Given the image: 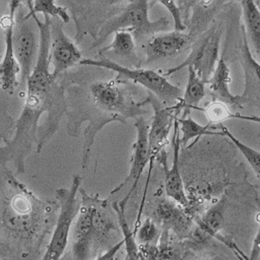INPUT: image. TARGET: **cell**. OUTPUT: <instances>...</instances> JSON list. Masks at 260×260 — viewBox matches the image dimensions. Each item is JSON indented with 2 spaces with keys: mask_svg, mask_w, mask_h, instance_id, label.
Returning a JSON list of instances; mask_svg holds the SVG:
<instances>
[{
  "mask_svg": "<svg viewBox=\"0 0 260 260\" xmlns=\"http://www.w3.org/2000/svg\"><path fill=\"white\" fill-rule=\"evenodd\" d=\"M223 4L222 1H193L186 32L194 42L206 31L213 15Z\"/></svg>",
  "mask_w": 260,
  "mask_h": 260,
  "instance_id": "20",
  "label": "cell"
},
{
  "mask_svg": "<svg viewBox=\"0 0 260 260\" xmlns=\"http://www.w3.org/2000/svg\"><path fill=\"white\" fill-rule=\"evenodd\" d=\"M145 104H149L153 110V116L148 128V145H149V174L152 164L157 159L158 155L168 143L169 134L174 128V124L181 112L175 104L174 106L165 107L152 93H148L144 100Z\"/></svg>",
  "mask_w": 260,
  "mask_h": 260,
  "instance_id": "10",
  "label": "cell"
},
{
  "mask_svg": "<svg viewBox=\"0 0 260 260\" xmlns=\"http://www.w3.org/2000/svg\"><path fill=\"white\" fill-rule=\"evenodd\" d=\"M156 3L165 6L169 12L172 14L174 19V30L176 31H186V24L183 17L182 9L177 1H157Z\"/></svg>",
  "mask_w": 260,
  "mask_h": 260,
  "instance_id": "31",
  "label": "cell"
},
{
  "mask_svg": "<svg viewBox=\"0 0 260 260\" xmlns=\"http://www.w3.org/2000/svg\"><path fill=\"white\" fill-rule=\"evenodd\" d=\"M25 17L32 18L39 29V52L35 67L25 83L26 90L49 94L52 92L56 81L50 71L52 20L49 16H45L44 20H41L37 14L29 13H26Z\"/></svg>",
  "mask_w": 260,
  "mask_h": 260,
  "instance_id": "8",
  "label": "cell"
},
{
  "mask_svg": "<svg viewBox=\"0 0 260 260\" xmlns=\"http://www.w3.org/2000/svg\"><path fill=\"white\" fill-rule=\"evenodd\" d=\"M80 207L71 229V251L74 260H94L109 248L113 233H119L117 215L108 199L88 195L79 188Z\"/></svg>",
  "mask_w": 260,
  "mask_h": 260,
  "instance_id": "2",
  "label": "cell"
},
{
  "mask_svg": "<svg viewBox=\"0 0 260 260\" xmlns=\"http://www.w3.org/2000/svg\"><path fill=\"white\" fill-rule=\"evenodd\" d=\"M162 231H173L177 235H184L190 228V218L180 205L170 200H161L157 203L153 218Z\"/></svg>",
  "mask_w": 260,
  "mask_h": 260,
  "instance_id": "18",
  "label": "cell"
},
{
  "mask_svg": "<svg viewBox=\"0 0 260 260\" xmlns=\"http://www.w3.org/2000/svg\"><path fill=\"white\" fill-rule=\"evenodd\" d=\"M194 41L186 31H166L152 36L145 46L146 63L155 62L165 58L173 57L187 48Z\"/></svg>",
  "mask_w": 260,
  "mask_h": 260,
  "instance_id": "16",
  "label": "cell"
},
{
  "mask_svg": "<svg viewBox=\"0 0 260 260\" xmlns=\"http://www.w3.org/2000/svg\"><path fill=\"white\" fill-rule=\"evenodd\" d=\"M136 39L134 35L129 30H117L114 32L113 41L107 47L102 48L100 51L101 56L105 54L115 55L120 58H127L135 61L136 56Z\"/></svg>",
  "mask_w": 260,
  "mask_h": 260,
  "instance_id": "24",
  "label": "cell"
},
{
  "mask_svg": "<svg viewBox=\"0 0 260 260\" xmlns=\"http://www.w3.org/2000/svg\"><path fill=\"white\" fill-rule=\"evenodd\" d=\"M79 64L83 66L101 67L116 72L117 75L123 79L131 80L134 83L145 87L159 102L162 103L177 104L183 96V90L180 87L171 83L165 75L151 69L125 67L106 57H101L100 59L83 58Z\"/></svg>",
  "mask_w": 260,
  "mask_h": 260,
  "instance_id": "5",
  "label": "cell"
},
{
  "mask_svg": "<svg viewBox=\"0 0 260 260\" xmlns=\"http://www.w3.org/2000/svg\"><path fill=\"white\" fill-rule=\"evenodd\" d=\"M63 22L54 18L52 21V39L50 60L53 67V77L56 80L59 75L82 60L81 51L75 42L69 39L63 30Z\"/></svg>",
  "mask_w": 260,
  "mask_h": 260,
  "instance_id": "14",
  "label": "cell"
},
{
  "mask_svg": "<svg viewBox=\"0 0 260 260\" xmlns=\"http://www.w3.org/2000/svg\"><path fill=\"white\" fill-rule=\"evenodd\" d=\"M9 4V13L0 17V26L4 31L5 49L0 61V88L3 91L12 93L18 85V76H20V67L15 59L12 36L15 24L16 12L19 6L22 5L20 1H11Z\"/></svg>",
  "mask_w": 260,
  "mask_h": 260,
  "instance_id": "12",
  "label": "cell"
},
{
  "mask_svg": "<svg viewBox=\"0 0 260 260\" xmlns=\"http://www.w3.org/2000/svg\"><path fill=\"white\" fill-rule=\"evenodd\" d=\"M220 128L225 136L232 140V142L236 145V147L241 151V153L244 155V157L247 159L251 168L253 169L257 179L260 181V151L248 146L247 144L240 141L237 137L233 135V133L222 124H220Z\"/></svg>",
  "mask_w": 260,
  "mask_h": 260,
  "instance_id": "28",
  "label": "cell"
},
{
  "mask_svg": "<svg viewBox=\"0 0 260 260\" xmlns=\"http://www.w3.org/2000/svg\"><path fill=\"white\" fill-rule=\"evenodd\" d=\"M160 232L152 218H145L136 231V240L138 245H154L157 244Z\"/></svg>",
  "mask_w": 260,
  "mask_h": 260,
  "instance_id": "29",
  "label": "cell"
},
{
  "mask_svg": "<svg viewBox=\"0 0 260 260\" xmlns=\"http://www.w3.org/2000/svg\"><path fill=\"white\" fill-rule=\"evenodd\" d=\"M80 184V176L75 175L69 189L60 188L56 190L60 210L52 238L41 260H60L63 256L68 245L73 222L80 207V201L77 198Z\"/></svg>",
  "mask_w": 260,
  "mask_h": 260,
  "instance_id": "6",
  "label": "cell"
},
{
  "mask_svg": "<svg viewBox=\"0 0 260 260\" xmlns=\"http://www.w3.org/2000/svg\"><path fill=\"white\" fill-rule=\"evenodd\" d=\"M247 258H248V257H247ZM247 258H246V259H245V260H247Z\"/></svg>",
  "mask_w": 260,
  "mask_h": 260,
  "instance_id": "35",
  "label": "cell"
},
{
  "mask_svg": "<svg viewBox=\"0 0 260 260\" xmlns=\"http://www.w3.org/2000/svg\"><path fill=\"white\" fill-rule=\"evenodd\" d=\"M225 210V200L220 199L212 205L199 220V230L206 236L216 237L223 223V214Z\"/></svg>",
  "mask_w": 260,
  "mask_h": 260,
  "instance_id": "26",
  "label": "cell"
},
{
  "mask_svg": "<svg viewBox=\"0 0 260 260\" xmlns=\"http://www.w3.org/2000/svg\"><path fill=\"white\" fill-rule=\"evenodd\" d=\"M203 111L205 112L209 120V123L211 124L220 123L221 121L230 118L232 114L226 108V105L220 102H214V101H212V103L207 105L206 108L203 109Z\"/></svg>",
  "mask_w": 260,
  "mask_h": 260,
  "instance_id": "30",
  "label": "cell"
},
{
  "mask_svg": "<svg viewBox=\"0 0 260 260\" xmlns=\"http://www.w3.org/2000/svg\"><path fill=\"white\" fill-rule=\"evenodd\" d=\"M123 245H124V241L122 239L118 243H116L113 246H111V248H109L107 251H105L103 254H101L94 260H114L116 254L119 252V250L121 249V247Z\"/></svg>",
  "mask_w": 260,
  "mask_h": 260,
  "instance_id": "32",
  "label": "cell"
},
{
  "mask_svg": "<svg viewBox=\"0 0 260 260\" xmlns=\"http://www.w3.org/2000/svg\"><path fill=\"white\" fill-rule=\"evenodd\" d=\"M12 46L15 59L20 67V82L25 84L37 61L39 41L28 18L23 13L15 17Z\"/></svg>",
  "mask_w": 260,
  "mask_h": 260,
  "instance_id": "11",
  "label": "cell"
},
{
  "mask_svg": "<svg viewBox=\"0 0 260 260\" xmlns=\"http://www.w3.org/2000/svg\"><path fill=\"white\" fill-rule=\"evenodd\" d=\"M149 2L145 0L127 1L123 7L113 15L102 26L91 48L102 45L110 35L117 30H129L135 39L143 37H152L154 35L166 32L170 28L169 19L164 16L157 20H150L148 16Z\"/></svg>",
  "mask_w": 260,
  "mask_h": 260,
  "instance_id": "4",
  "label": "cell"
},
{
  "mask_svg": "<svg viewBox=\"0 0 260 260\" xmlns=\"http://www.w3.org/2000/svg\"><path fill=\"white\" fill-rule=\"evenodd\" d=\"M88 98L99 114L89 122L85 130L81 162L83 170L87 165L94 136L106 124L114 121L125 123L126 119H136L147 113L143 110L145 102H136L126 86L125 79L118 75L112 79L92 82L88 87Z\"/></svg>",
  "mask_w": 260,
  "mask_h": 260,
  "instance_id": "3",
  "label": "cell"
},
{
  "mask_svg": "<svg viewBox=\"0 0 260 260\" xmlns=\"http://www.w3.org/2000/svg\"><path fill=\"white\" fill-rule=\"evenodd\" d=\"M179 118V117H178ZM179 124L176 120L174 124V134L172 138L173 145V161L172 166L168 168L167 166V154L166 151L162 150L158 155L156 160H159L161 165H164L165 169V192L166 195L172 199L175 203L185 208L189 205V199L187 197V193L185 191L184 182L180 172V160L179 153L181 147V141L179 137Z\"/></svg>",
  "mask_w": 260,
  "mask_h": 260,
  "instance_id": "15",
  "label": "cell"
},
{
  "mask_svg": "<svg viewBox=\"0 0 260 260\" xmlns=\"http://www.w3.org/2000/svg\"><path fill=\"white\" fill-rule=\"evenodd\" d=\"M134 127L136 129V139L132 144V155L130 158L129 173L126 176V178L123 180V182L110 192V196H111L116 192L120 191L125 185L132 182V187L128 192V194L126 195V197H124L121 201H119L121 204L125 206L128 200L130 199L132 193L136 189L145 167L147 166V164H149V145H148L149 125L144 118L138 117L135 119Z\"/></svg>",
  "mask_w": 260,
  "mask_h": 260,
  "instance_id": "13",
  "label": "cell"
},
{
  "mask_svg": "<svg viewBox=\"0 0 260 260\" xmlns=\"http://www.w3.org/2000/svg\"><path fill=\"white\" fill-rule=\"evenodd\" d=\"M241 59L245 75L244 92L240 94L242 104L256 103L260 107V63L252 56L246 34L243 28Z\"/></svg>",
  "mask_w": 260,
  "mask_h": 260,
  "instance_id": "17",
  "label": "cell"
},
{
  "mask_svg": "<svg viewBox=\"0 0 260 260\" xmlns=\"http://www.w3.org/2000/svg\"><path fill=\"white\" fill-rule=\"evenodd\" d=\"M220 36L221 29L218 25L207 29L192 44L188 57L180 65L168 69L164 75L171 76L183 68L190 67L207 83L219 60Z\"/></svg>",
  "mask_w": 260,
  "mask_h": 260,
  "instance_id": "7",
  "label": "cell"
},
{
  "mask_svg": "<svg viewBox=\"0 0 260 260\" xmlns=\"http://www.w3.org/2000/svg\"><path fill=\"white\" fill-rule=\"evenodd\" d=\"M260 222V220H259ZM260 256V224L258 228V231L255 235V238L252 243V248H251V253L250 256L247 258V260H257Z\"/></svg>",
  "mask_w": 260,
  "mask_h": 260,
  "instance_id": "33",
  "label": "cell"
},
{
  "mask_svg": "<svg viewBox=\"0 0 260 260\" xmlns=\"http://www.w3.org/2000/svg\"><path fill=\"white\" fill-rule=\"evenodd\" d=\"M188 79L186 88L183 91V96L180 102L177 103V106L180 111H184L185 114L191 109H196L203 111L199 108L200 102L205 95V82L195 73V71L188 67Z\"/></svg>",
  "mask_w": 260,
  "mask_h": 260,
  "instance_id": "22",
  "label": "cell"
},
{
  "mask_svg": "<svg viewBox=\"0 0 260 260\" xmlns=\"http://www.w3.org/2000/svg\"><path fill=\"white\" fill-rule=\"evenodd\" d=\"M207 83L214 102H220L237 108L243 107L240 95L234 94L230 89L231 71L223 57L219 58L214 72Z\"/></svg>",
  "mask_w": 260,
  "mask_h": 260,
  "instance_id": "19",
  "label": "cell"
},
{
  "mask_svg": "<svg viewBox=\"0 0 260 260\" xmlns=\"http://www.w3.org/2000/svg\"><path fill=\"white\" fill-rule=\"evenodd\" d=\"M241 6L247 41L252 45L256 57L260 60V9L258 3L246 0L241 2Z\"/></svg>",
  "mask_w": 260,
  "mask_h": 260,
  "instance_id": "21",
  "label": "cell"
},
{
  "mask_svg": "<svg viewBox=\"0 0 260 260\" xmlns=\"http://www.w3.org/2000/svg\"><path fill=\"white\" fill-rule=\"evenodd\" d=\"M199 260H210V259H199Z\"/></svg>",
  "mask_w": 260,
  "mask_h": 260,
  "instance_id": "34",
  "label": "cell"
},
{
  "mask_svg": "<svg viewBox=\"0 0 260 260\" xmlns=\"http://www.w3.org/2000/svg\"><path fill=\"white\" fill-rule=\"evenodd\" d=\"M24 4L28 7L29 14L42 13L44 16L54 17L60 19L63 23H68L71 16L67 11V7L59 5L57 2L52 0H38V1H26Z\"/></svg>",
  "mask_w": 260,
  "mask_h": 260,
  "instance_id": "27",
  "label": "cell"
},
{
  "mask_svg": "<svg viewBox=\"0 0 260 260\" xmlns=\"http://www.w3.org/2000/svg\"><path fill=\"white\" fill-rule=\"evenodd\" d=\"M70 6L72 17L75 21V43L81 42L86 34L94 40L98 32L113 15L123 7L125 2H66Z\"/></svg>",
  "mask_w": 260,
  "mask_h": 260,
  "instance_id": "9",
  "label": "cell"
},
{
  "mask_svg": "<svg viewBox=\"0 0 260 260\" xmlns=\"http://www.w3.org/2000/svg\"><path fill=\"white\" fill-rule=\"evenodd\" d=\"M65 98L61 87L54 86L49 94L26 90L22 111L15 121L14 135L0 146V165L4 168L12 164L16 173L24 172V161L31 150L32 144H38L37 126L44 112L49 113V128H57L59 118L65 111Z\"/></svg>",
  "mask_w": 260,
  "mask_h": 260,
  "instance_id": "1",
  "label": "cell"
},
{
  "mask_svg": "<svg viewBox=\"0 0 260 260\" xmlns=\"http://www.w3.org/2000/svg\"><path fill=\"white\" fill-rule=\"evenodd\" d=\"M112 207L117 215L118 223L123 235V241L126 249V256L124 260H145L142 253L140 252L139 245L136 242V237L132 230L129 228V224L125 215V205L121 204L119 201L114 202Z\"/></svg>",
  "mask_w": 260,
  "mask_h": 260,
  "instance_id": "25",
  "label": "cell"
},
{
  "mask_svg": "<svg viewBox=\"0 0 260 260\" xmlns=\"http://www.w3.org/2000/svg\"><path fill=\"white\" fill-rule=\"evenodd\" d=\"M177 121L179 124V129L182 132V136L180 137L182 146H186L191 139H194L192 143L193 145L203 135H224L220 128L221 123L218 125H213L211 123L201 125L193 120L190 116L178 118Z\"/></svg>",
  "mask_w": 260,
  "mask_h": 260,
  "instance_id": "23",
  "label": "cell"
}]
</instances>
